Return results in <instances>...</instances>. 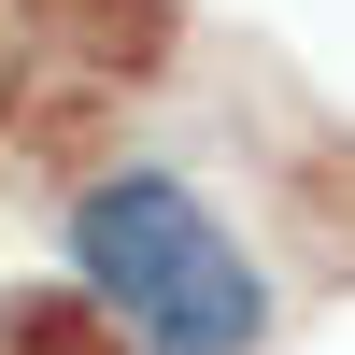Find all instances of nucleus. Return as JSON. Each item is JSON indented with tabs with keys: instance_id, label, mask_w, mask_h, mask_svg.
Listing matches in <instances>:
<instances>
[{
	"instance_id": "obj_1",
	"label": "nucleus",
	"mask_w": 355,
	"mask_h": 355,
	"mask_svg": "<svg viewBox=\"0 0 355 355\" xmlns=\"http://www.w3.org/2000/svg\"><path fill=\"white\" fill-rule=\"evenodd\" d=\"M71 284L128 327V355H256L270 270L185 171H100L71 199Z\"/></svg>"
},
{
	"instance_id": "obj_2",
	"label": "nucleus",
	"mask_w": 355,
	"mask_h": 355,
	"mask_svg": "<svg viewBox=\"0 0 355 355\" xmlns=\"http://www.w3.org/2000/svg\"><path fill=\"white\" fill-rule=\"evenodd\" d=\"M0 355H128V327H114L85 284H15V299H0Z\"/></svg>"
},
{
	"instance_id": "obj_3",
	"label": "nucleus",
	"mask_w": 355,
	"mask_h": 355,
	"mask_svg": "<svg viewBox=\"0 0 355 355\" xmlns=\"http://www.w3.org/2000/svg\"><path fill=\"white\" fill-rule=\"evenodd\" d=\"M57 28H71L85 57H100V71H142V57L171 43V0H43Z\"/></svg>"
}]
</instances>
